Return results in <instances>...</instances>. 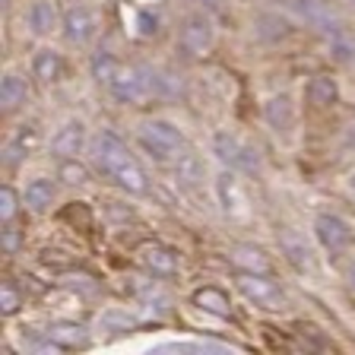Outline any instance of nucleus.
Here are the masks:
<instances>
[{
  "mask_svg": "<svg viewBox=\"0 0 355 355\" xmlns=\"http://www.w3.org/2000/svg\"><path fill=\"white\" fill-rule=\"evenodd\" d=\"M235 286L248 302L260 304V308H270V311L282 308V288L270 279V273H241L238 270Z\"/></svg>",
  "mask_w": 355,
  "mask_h": 355,
  "instance_id": "nucleus-3",
  "label": "nucleus"
},
{
  "mask_svg": "<svg viewBox=\"0 0 355 355\" xmlns=\"http://www.w3.org/2000/svg\"><path fill=\"white\" fill-rule=\"evenodd\" d=\"M213 153L219 155V159L229 165L232 171H244V175H254V171L260 168L257 153H254L248 143L238 140V137H232V133H216Z\"/></svg>",
  "mask_w": 355,
  "mask_h": 355,
  "instance_id": "nucleus-4",
  "label": "nucleus"
},
{
  "mask_svg": "<svg viewBox=\"0 0 355 355\" xmlns=\"http://www.w3.org/2000/svg\"><path fill=\"white\" fill-rule=\"evenodd\" d=\"M349 3H355V0H349Z\"/></svg>",
  "mask_w": 355,
  "mask_h": 355,
  "instance_id": "nucleus-30",
  "label": "nucleus"
},
{
  "mask_svg": "<svg viewBox=\"0 0 355 355\" xmlns=\"http://www.w3.org/2000/svg\"><path fill=\"white\" fill-rule=\"evenodd\" d=\"M314 232H318V241L324 244L330 254H343L349 244H352V229H349L340 216H333V213L318 216V222H314Z\"/></svg>",
  "mask_w": 355,
  "mask_h": 355,
  "instance_id": "nucleus-6",
  "label": "nucleus"
},
{
  "mask_svg": "<svg viewBox=\"0 0 355 355\" xmlns=\"http://www.w3.org/2000/svg\"><path fill=\"white\" fill-rule=\"evenodd\" d=\"M266 121L270 127L279 133H288L292 124H295V108H292V98L288 96H273L266 102Z\"/></svg>",
  "mask_w": 355,
  "mask_h": 355,
  "instance_id": "nucleus-13",
  "label": "nucleus"
},
{
  "mask_svg": "<svg viewBox=\"0 0 355 355\" xmlns=\"http://www.w3.org/2000/svg\"><path fill=\"white\" fill-rule=\"evenodd\" d=\"M60 70H64V60H60V54L51 51V48H42V51L35 54V60H32V73H35L42 83L58 80Z\"/></svg>",
  "mask_w": 355,
  "mask_h": 355,
  "instance_id": "nucleus-17",
  "label": "nucleus"
},
{
  "mask_svg": "<svg viewBox=\"0 0 355 355\" xmlns=\"http://www.w3.org/2000/svg\"><path fill=\"white\" fill-rule=\"evenodd\" d=\"M19 304H22L19 292H16V288L7 282V286L0 288V308H3V314H16V311H19Z\"/></svg>",
  "mask_w": 355,
  "mask_h": 355,
  "instance_id": "nucleus-26",
  "label": "nucleus"
},
{
  "mask_svg": "<svg viewBox=\"0 0 355 355\" xmlns=\"http://www.w3.org/2000/svg\"><path fill=\"white\" fill-rule=\"evenodd\" d=\"M140 254H143V263H146L155 276H175L178 273V254L171 251V248H162V244H146Z\"/></svg>",
  "mask_w": 355,
  "mask_h": 355,
  "instance_id": "nucleus-10",
  "label": "nucleus"
},
{
  "mask_svg": "<svg viewBox=\"0 0 355 355\" xmlns=\"http://www.w3.org/2000/svg\"><path fill=\"white\" fill-rule=\"evenodd\" d=\"M92 162H96L98 171H105V175H114V171H121L127 162H133V155H130L127 143L121 140L118 133L102 130L96 140H92Z\"/></svg>",
  "mask_w": 355,
  "mask_h": 355,
  "instance_id": "nucleus-2",
  "label": "nucleus"
},
{
  "mask_svg": "<svg viewBox=\"0 0 355 355\" xmlns=\"http://www.w3.org/2000/svg\"><path fill=\"white\" fill-rule=\"evenodd\" d=\"M175 175L181 184L187 187H197L200 181H203V175H207V168H203V159H200L197 153H191V149H181L175 159Z\"/></svg>",
  "mask_w": 355,
  "mask_h": 355,
  "instance_id": "nucleus-12",
  "label": "nucleus"
},
{
  "mask_svg": "<svg viewBox=\"0 0 355 355\" xmlns=\"http://www.w3.org/2000/svg\"><path fill=\"white\" fill-rule=\"evenodd\" d=\"M16 207H19V203H16V191L13 187H3V191H0V216H3V222L13 219Z\"/></svg>",
  "mask_w": 355,
  "mask_h": 355,
  "instance_id": "nucleus-27",
  "label": "nucleus"
},
{
  "mask_svg": "<svg viewBox=\"0 0 355 355\" xmlns=\"http://www.w3.org/2000/svg\"><path fill=\"white\" fill-rule=\"evenodd\" d=\"M349 286H352V288H355V263H352V266H349Z\"/></svg>",
  "mask_w": 355,
  "mask_h": 355,
  "instance_id": "nucleus-29",
  "label": "nucleus"
},
{
  "mask_svg": "<svg viewBox=\"0 0 355 355\" xmlns=\"http://www.w3.org/2000/svg\"><path fill=\"white\" fill-rule=\"evenodd\" d=\"M193 304H197L200 311H209V314H216V318H229V298H225V292L216 286H207V288H197L193 292Z\"/></svg>",
  "mask_w": 355,
  "mask_h": 355,
  "instance_id": "nucleus-14",
  "label": "nucleus"
},
{
  "mask_svg": "<svg viewBox=\"0 0 355 355\" xmlns=\"http://www.w3.org/2000/svg\"><path fill=\"white\" fill-rule=\"evenodd\" d=\"M137 140H140V146L153 155L155 162H171V159H178V153L184 149L181 130L171 127L168 121H146V124L140 127V133H137Z\"/></svg>",
  "mask_w": 355,
  "mask_h": 355,
  "instance_id": "nucleus-1",
  "label": "nucleus"
},
{
  "mask_svg": "<svg viewBox=\"0 0 355 355\" xmlns=\"http://www.w3.org/2000/svg\"><path fill=\"white\" fill-rule=\"evenodd\" d=\"M83 143H86V124H83V121H67V124L54 133L51 153L58 155V159H73L83 149Z\"/></svg>",
  "mask_w": 355,
  "mask_h": 355,
  "instance_id": "nucleus-7",
  "label": "nucleus"
},
{
  "mask_svg": "<svg viewBox=\"0 0 355 355\" xmlns=\"http://www.w3.org/2000/svg\"><path fill=\"white\" fill-rule=\"evenodd\" d=\"M282 251H286V257L292 260L298 270H311V266H314V260H311V251L304 248L302 241H298V238H282Z\"/></svg>",
  "mask_w": 355,
  "mask_h": 355,
  "instance_id": "nucleus-24",
  "label": "nucleus"
},
{
  "mask_svg": "<svg viewBox=\"0 0 355 355\" xmlns=\"http://www.w3.org/2000/svg\"><path fill=\"white\" fill-rule=\"evenodd\" d=\"M29 26L35 35H48V32L58 26V13H54V7L48 0H35L29 7Z\"/></svg>",
  "mask_w": 355,
  "mask_h": 355,
  "instance_id": "nucleus-18",
  "label": "nucleus"
},
{
  "mask_svg": "<svg viewBox=\"0 0 355 355\" xmlns=\"http://www.w3.org/2000/svg\"><path fill=\"white\" fill-rule=\"evenodd\" d=\"M26 203H29V209H35V213L48 209L54 203V184L51 181H44V178L32 181V184L26 187Z\"/></svg>",
  "mask_w": 355,
  "mask_h": 355,
  "instance_id": "nucleus-20",
  "label": "nucleus"
},
{
  "mask_svg": "<svg viewBox=\"0 0 355 355\" xmlns=\"http://www.w3.org/2000/svg\"><path fill=\"white\" fill-rule=\"evenodd\" d=\"M22 98H26V83H22V76H3L0 80V105H3V111H13L22 105Z\"/></svg>",
  "mask_w": 355,
  "mask_h": 355,
  "instance_id": "nucleus-19",
  "label": "nucleus"
},
{
  "mask_svg": "<svg viewBox=\"0 0 355 355\" xmlns=\"http://www.w3.org/2000/svg\"><path fill=\"white\" fill-rule=\"evenodd\" d=\"M60 178H64L67 184H83V181L89 178V171L83 168L80 162H67L64 159V162H60Z\"/></svg>",
  "mask_w": 355,
  "mask_h": 355,
  "instance_id": "nucleus-25",
  "label": "nucleus"
},
{
  "mask_svg": "<svg viewBox=\"0 0 355 355\" xmlns=\"http://www.w3.org/2000/svg\"><path fill=\"white\" fill-rule=\"evenodd\" d=\"M133 327H137V320H133L127 311L111 308V311H105V314H98V330L102 333H130Z\"/></svg>",
  "mask_w": 355,
  "mask_h": 355,
  "instance_id": "nucleus-21",
  "label": "nucleus"
},
{
  "mask_svg": "<svg viewBox=\"0 0 355 355\" xmlns=\"http://www.w3.org/2000/svg\"><path fill=\"white\" fill-rule=\"evenodd\" d=\"M92 32H96V16L86 7H73L64 16V35L73 44H86L92 38Z\"/></svg>",
  "mask_w": 355,
  "mask_h": 355,
  "instance_id": "nucleus-8",
  "label": "nucleus"
},
{
  "mask_svg": "<svg viewBox=\"0 0 355 355\" xmlns=\"http://www.w3.org/2000/svg\"><path fill=\"white\" fill-rule=\"evenodd\" d=\"M216 191H219V197H222V207H225V213H238L241 193H238V181L232 178V171L219 175V181H216Z\"/></svg>",
  "mask_w": 355,
  "mask_h": 355,
  "instance_id": "nucleus-23",
  "label": "nucleus"
},
{
  "mask_svg": "<svg viewBox=\"0 0 355 355\" xmlns=\"http://www.w3.org/2000/svg\"><path fill=\"white\" fill-rule=\"evenodd\" d=\"M118 70H121V64H118V58H114L111 51H96L92 54V76H96L98 83L111 86V80L118 76Z\"/></svg>",
  "mask_w": 355,
  "mask_h": 355,
  "instance_id": "nucleus-22",
  "label": "nucleus"
},
{
  "mask_svg": "<svg viewBox=\"0 0 355 355\" xmlns=\"http://www.w3.org/2000/svg\"><path fill=\"white\" fill-rule=\"evenodd\" d=\"M229 257L232 266L241 270V273H270V257L254 244H238V248H232Z\"/></svg>",
  "mask_w": 355,
  "mask_h": 355,
  "instance_id": "nucleus-9",
  "label": "nucleus"
},
{
  "mask_svg": "<svg viewBox=\"0 0 355 355\" xmlns=\"http://www.w3.org/2000/svg\"><path fill=\"white\" fill-rule=\"evenodd\" d=\"M304 96H308L314 105H333L336 98H340V89H336V80H333V76L318 73V76H311L308 80Z\"/></svg>",
  "mask_w": 355,
  "mask_h": 355,
  "instance_id": "nucleus-15",
  "label": "nucleus"
},
{
  "mask_svg": "<svg viewBox=\"0 0 355 355\" xmlns=\"http://www.w3.org/2000/svg\"><path fill=\"white\" fill-rule=\"evenodd\" d=\"M114 181H118V187H124L127 193H146L149 191V178H146V171L137 165V159L133 162H127L121 171H114Z\"/></svg>",
  "mask_w": 355,
  "mask_h": 355,
  "instance_id": "nucleus-16",
  "label": "nucleus"
},
{
  "mask_svg": "<svg viewBox=\"0 0 355 355\" xmlns=\"http://www.w3.org/2000/svg\"><path fill=\"white\" fill-rule=\"evenodd\" d=\"M178 48H181V51H184L191 60L203 58V54L213 48V22H209L207 16H191V19L181 26Z\"/></svg>",
  "mask_w": 355,
  "mask_h": 355,
  "instance_id": "nucleus-5",
  "label": "nucleus"
},
{
  "mask_svg": "<svg viewBox=\"0 0 355 355\" xmlns=\"http://www.w3.org/2000/svg\"><path fill=\"white\" fill-rule=\"evenodd\" d=\"M48 343H51L54 349H80V346H86V327L83 324H67V320L51 324V330H48Z\"/></svg>",
  "mask_w": 355,
  "mask_h": 355,
  "instance_id": "nucleus-11",
  "label": "nucleus"
},
{
  "mask_svg": "<svg viewBox=\"0 0 355 355\" xmlns=\"http://www.w3.org/2000/svg\"><path fill=\"white\" fill-rule=\"evenodd\" d=\"M3 251L7 254H16L19 251V232L10 225V229H3Z\"/></svg>",
  "mask_w": 355,
  "mask_h": 355,
  "instance_id": "nucleus-28",
  "label": "nucleus"
}]
</instances>
